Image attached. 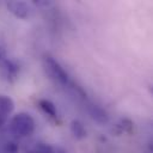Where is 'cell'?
I'll return each instance as SVG.
<instances>
[{
	"label": "cell",
	"instance_id": "cell-1",
	"mask_svg": "<svg viewBox=\"0 0 153 153\" xmlns=\"http://www.w3.org/2000/svg\"><path fill=\"white\" fill-rule=\"evenodd\" d=\"M10 130L12 131V134L19 137L29 136L35 130V121L31 115L26 112H19L11 118Z\"/></svg>",
	"mask_w": 153,
	"mask_h": 153
},
{
	"label": "cell",
	"instance_id": "cell-2",
	"mask_svg": "<svg viewBox=\"0 0 153 153\" xmlns=\"http://www.w3.org/2000/svg\"><path fill=\"white\" fill-rule=\"evenodd\" d=\"M43 67H44L47 74L51 79L57 81L59 84H61V85L68 84V80H69L68 73L63 69V67L54 57H51L49 55L44 56L43 57Z\"/></svg>",
	"mask_w": 153,
	"mask_h": 153
},
{
	"label": "cell",
	"instance_id": "cell-3",
	"mask_svg": "<svg viewBox=\"0 0 153 153\" xmlns=\"http://www.w3.org/2000/svg\"><path fill=\"white\" fill-rule=\"evenodd\" d=\"M18 66L12 60H8L6 57L0 60V73L6 80L14 81L18 75Z\"/></svg>",
	"mask_w": 153,
	"mask_h": 153
},
{
	"label": "cell",
	"instance_id": "cell-4",
	"mask_svg": "<svg viewBox=\"0 0 153 153\" xmlns=\"http://www.w3.org/2000/svg\"><path fill=\"white\" fill-rule=\"evenodd\" d=\"M7 8L14 17L19 19H26L29 17V7L23 1H8Z\"/></svg>",
	"mask_w": 153,
	"mask_h": 153
},
{
	"label": "cell",
	"instance_id": "cell-5",
	"mask_svg": "<svg viewBox=\"0 0 153 153\" xmlns=\"http://www.w3.org/2000/svg\"><path fill=\"white\" fill-rule=\"evenodd\" d=\"M14 110V102L10 96L0 94V114L2 116H8Z\"/></svg>",
	"mask_w": 153,
	"mask_h": 153
},
{
	"label": "cell",
	"instance_id": "cell-6",
	"mask_svg": "<svg viewBox=\"0 0 153 153\" xmlns=\"http://www.w3.org/2000/svg\"><path fill=\"white\" fill-rule=\"evenodd\" d=\"M133 128H134V123L129 120V118H122L112 129V131L116 134V135H121V134H131L133 131Z\"/></svg>",
	"mask_w": 153,
	"mask_h": 153
},
{
	"label": "cell",
	"instance_id": "cell-7",
	"mask_svg": "<svg viewBox=\"0 0 153 153\" xmlns=\"http://www.w3.org/2000/svg\"><path fill=\"white\" fill-rule=\"evenodd\" d=\"M71 131H72L73 136L78 140H82L87 135V131H86V128H85L84 123L79 120H73L71 122Z\"/></svg>",
	"mask_w": 153,
	"mask_h": 153
},
{
	"label": "cell",
	"instance_id": "cell-8",
	"mask_svg": "<svg viewBox=\"0 0 153 153\" xmlns=\"http://www.w3.org/2000/svg\"><path fill=\"white\" fill-rule=\"evenodd\" d=\"M90 114H91L92 118L96 120V121L99 122V123H106V122L109 121V116H108L106 111L103 110V109H102L100 106H98V105H92V106L90 108Z\"/></svg>",
	"mask_w": 153,
	"mask_h": 153
},
{
	"label": "cell",
	"instance_id": "cell-9",
	"mask_svg": "<svg viewBox=\"0 0 153 153\" xmlns=\"http://www.w3.org/2000/svg\"><path fill=\"white\" fill-rule=\"evenodd\" d=\"M38 105L50 117H56L57 116V110H56V106H55V104L53 102H50L48 99H41L38 102Z\"/></svg>",
	"mask_w": 153,
	"mask_h": 153
},
{
	"label": "cell",
	"instance_id": "cell-10",
	"mask_svg": "<svg viewBox=\"0 0 153 153\" xmlns=\"http://www.w3.org/2000/svg\"><path fill=\"white\" fill-rule=\"evenodd\" d=\"M37 153H68L63 148L59 146H51L45 143H38L37 145Z\"/></svg>",
	"mask_w": 153,
	"mask_h": 153
},
{
	"label": "cell",
	"instance_id": "cell-11",
	"mask_svg": "<svg viewBox=\"0 0 153 153\" xmlns=\"http://www.w3.org/2000/svg\"><path fill=\"white\" fill-rule=\"evenodd\" d=\"M17 146H16V143H13V142H8L7 143V151L8 152H12V153H16L17 152Z\"/></svg>",
	"mask_w": 153,
	"mask_h": 153
},
{
	"label": "cell",
	"instance_id": "cell-12",
	"mask_svg": "<svg viewBox=\"0 0 153 153\" xmlns=\"http://www.w3.org/2000/svg\"><path fill=\"white\" fill-rule=\"evenodd\" d=\"M6 57V53H5V49L2 47H0V60L5 59Z\"/></svg>",
	"mask_w": 153,
	"mask_h": 153
},
{
	"label": "cell",
	"instance_id": "cell-13",
	"mask_svg": "<svg viewBox=\"0 0 153 153\" xmlns=\"http://www.w3.org/2000/svg\"><path fill=\"white\" fill-rule=\"evenodd\" d=\"M2 122H4V116H2L1 114H0V126L2 124Z\"/></svg>",
	"mask_w": 153,
	"mask_h": 153
}]
</instances>
